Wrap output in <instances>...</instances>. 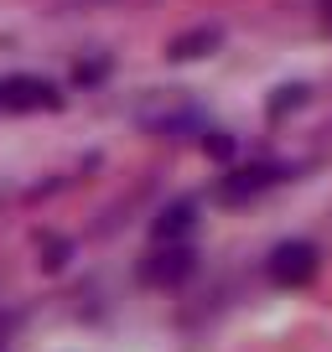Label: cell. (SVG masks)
<instances>
[{"label": "cell", "mask_w": 332, "mask_h": 352, "mask_svg": "<svg viewBox=\"0 0 332 352\" xmlns=\"http://www.w3.org/2000/svg\"><path fill=\"white\" fill-rule=\"evenodd\" d=\"M0 104H11V109H47L52 88L42 78H11V83H0Z\"/></svg>", "instance_id": "cell-1"}, {"label": "cell", "mask_w": 332, "mask_h": 352, "mask_svg": "<svg viewBox=\"0 0 332 352\" xmlns=\"http://www.w3.org/2000/svg\"><path fill=\"white\" fill-rule=\"evenodd\" d=\"M322 6H327V16H332V0H322Z\"/></svg>", "instance_id": "cell-2"}]
</instances>
